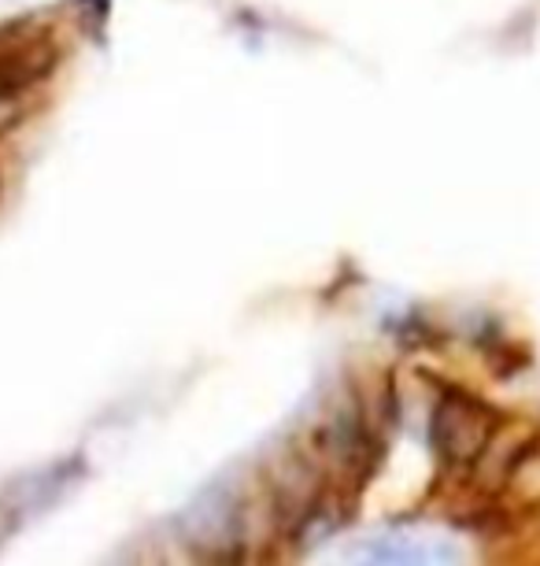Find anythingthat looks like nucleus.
<instances>
[{
    "mask_svg": "<svg viewBox=\"0 0 540 566\" xmlns=\"http://www.w3.org/2000/svg\"><path fill=\"white\" fill-rule=\"evenodd\" d=\"M433 433H437V448L455 463H467L489 441V411L478 400L452 397L437 408L433 419Z\"/></svg>",
    "mask_w": 540,
    "mask_h": 566,
    "instance_id": "1",
    "label": "nucleus"
}]
</instances>
